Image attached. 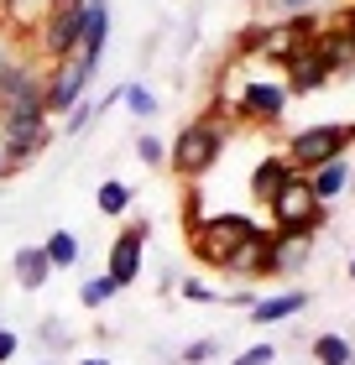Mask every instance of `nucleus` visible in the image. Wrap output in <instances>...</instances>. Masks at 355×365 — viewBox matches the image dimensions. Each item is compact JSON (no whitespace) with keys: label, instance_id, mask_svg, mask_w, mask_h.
<instances>
[{"label":"nucleus","instance_id":"obj_4","mask_svg":"<svg viewBox=\"0 0 355 365\" xmlns=\"http://www.w3.org/2000/svg\"><path fill=\"white\" fill-rule=\"evenodd\" d=\"M272 225L277 230H324L329 225V204H319L314 198V182H309V173H298L293 182H282V193L272 198Z\"/></svg>","mask_w":355,"mask_h":365},{"label":"nucleus","instance_id":"obj_32","mask_svg":"<svg viewBox=\"0 0 355 365\" xmlns=\"http://www.w3.org/2000/svg\"><path fill=\"white\" fill-rule=\"evenodd\" d=\"M79 365H110V360H105V355H84Z\"/></svg>","mask_w":355,"mask_h":365},{"label":"nucleus","instance_id":"obj_27","mask_svg":"<svg viewBox=\"0 0 355 365\" xmlns=\"http://www.w3.org/2000/svg\"><path fill=\"white\" fill-rule=\"evenodd\" d=\"M277 360V344H256V350H246V355H235L230 365H272Z\"/></svg>","mask_w":355,"mask_h":365},{"label":"nucleus","instance_id":"obj_20","mask_svg":"<svg viewBox=\"0 0 355 365\" xmlns=\"http://www.w3.org/2000/svg\"><path fill=\"white\" fill-rule=\"evenodd\" d=\"M350 350L355 344H345V334H319L314 339V360L319 365H350Z\"/></svg>","mask_w":355,"mask_h":365},{"label":"nucleus","instance_id":"obj_6","mask_svg":"<svg viewBox=\"0 0 355 365\" xmlns=\"http://www.w3.org/2000/svg\"><path fill=\"white\" fill-rule=\"evenodd\" d=\"M345 146H350L345 125H303V130L287 136V162H293L298 173H314V168H324V162L345 157Z\"/></svg>","mask_w":355,"mask_h":365},{"label":"nucleus","instance_id":"obj_1","mask_svg":"<svg viewBox=\"0 0 355 365\" xmlns=\"http://www.w3.org/2000/svg\"><path fill=\"white\" fill-rule=\"evenodd\" d=\"M219 152H225V125H219V115H199V120H189L173 136V146H167V168H173L178 178H204Z\"/></svg>","mask_w":355,"mask_h":365},{"label":"nucleus","instance_id":"obj_34","mask_svg":"<svg viewBox=\"0 0 355 365\" xmlns=\"http://www.w3.org/2000/svg\"><path fill=\"white\" fill-rule=\"evenodd\" d=\"M6 53H11V47H6V42H0V58H6Z\"/></svg>","mask_w":355,"mask_h":365},{"label":"nucleus","instance_id":"obj_13","mask_svg":"<svg viewBox=\"0 0 355 365\" xmlns=\"http://www.w3.org/2000/svg\"><path fill=\"white\" fill-rule=\"evenodd\" d=\"M309 182H314V198H319V204H334V198H345V193H350L355 168H350L345 157H334V162H324V168H314Z\"/></svg>","mask_w":355,"mask_h":365},{"label":"nucleus","instance_id":"obj_11","mask_svg":"<svg viewBox=\"0 0 355 365\" xmlns=\"http://www.w3.org/2000/svg\"><path fill=\"white\" fill-rule=\"evenodd\" d=\"M293 178H298V168L287 162V152L261 157L256 173H251V198H256V204H272V198L282 193V182H293Z\"/></svg>","mask_w":355,"mask_h":365},{"label":"nucleus","instance_id":"obj_2","mask_svg":"<svg viewBox=\"0 0 355 365\" xmlns=\"http://www.w3.org/2000/svg\"><path fill=\"white\" fill-rule=\"evenodd\" d=\"M261 235L256 225L246 220V214H209V220H194L189 225V251L204 261V267H219L225 272V261L235 256V245Z\"/></svg>","mask_w":355,"mask_h":365},{"label":"nucleus","instance_id":"obj_17","mask_svg":"<svg viewBox=\"0 0 355 365\" xmlns=\"http://www.w3.org/2000/svg\"><path fill=\"white\" fill-rule=\"evenodd\" d=\"M131 198H136V188H131V182H121V178H110V182H99L94 204H99V214H105V220H121V214L131 209Z\"/></svg>","mask_w":355,"mask_h":365},{"label":"nucleus","instance_id":"obj_23","mask_svg":"<svg viewBox=\"0 0 355 365\" xmlns=\"http://www.w3.org/2000/svg\"><path fill=\"white\" fill-rule=\"evenodd\" d=\"M136 157L146 162V168H167V141L146 130V136H136Z\"/></svg>","mask_w":355,"mask_h":365},{"label":"nucleus","instance_id":"obj_10","mask_svg":"<svg viewBox=\"0 0 355 365\" xmlns=\"http://www.w3.org/2000/svg\"><path fill=\"white\" fill-rule=\"evenodd\" d=\"M309 256H314V235H309V230H277V235L266 240V277L298 272Z\"/></svg>","mask_w":355,"mask_h":365},{"label":"nucleus","instance_id":"obj_30","mask_svg":"<svg viewBox=\"0 0 355 365\" xmlns=\"http://www.w3.org/2000/svg\"><path fill=\"white\" fill-rule=\"evenodd\" d=\"M340 31H345V37H350V47H355V6L345 11V21H340Z\"/></svg>","mask_w":355,"mask_h":365},{"label":"nucleus","instance_id":"obj_5","mask_svg":"<svg viewBox=\"0 0 355 365\" xmlns=\"http://www.w3.org/2000/svg\"><path fill=\"white\" fill-rule=\"evenodd\" d=\"M94 68H99V63L84 53V47H74L69 58H58L53 68H47V115H69L84 99V89H89Z\"/></svg>","mask_w":355,"mask_h":365},{"label":"nucleus","instance_id":"obj_26","mask_svg":"<svg viewBox=\"0 0 355 365\" xmlns=\"http://www.w3.org/2000/svg\"><path fill=\"white\" fill-rule=\"evenodd\" d=\"M214 355H219V339H194L178 360H183V365H204V360H214Z\"/></svg>","mask_w":355,"mask_h":365},{"label":"nucleus","instance_id":"obj_24","mask_svg":"<svg viewBox=\"0 0 355 365\" xmlns=\"http://www.w3.org/2000/svg\"><path fill=\"white\" fill-rule=\"evenodd\" d=\"M89 120H99V115H94V99H79V105L63 115V130H69V136H79V130L89 125Z\"/></svg>","mask_w":355,"mask_h":365},{"label":"nucleus","instance_id":"obj_22","mask_svg":"<svg viewBox=\"0 0 355 365\" xmlns=\"http://www.w3.org/2000/svg\"><path fill=\"white\" fill-rule=\"evenodd\" d=\"M121 105H126L131 115H141V120H151V115H157V94H151L146 84H126V94H121Z\"/></svg>","mask_w":355,"mask_h":365},{"label":"nucleus","instance_id":"obj_16","mask_svg":"<svg viewBox=\"0 0 355 365\" xmlns=\"http://www.w3.org/2000/svg\"><path fill=\"white\" fill-rule=\"evenodd\" d=\"M266 230L261 235H251V240H241L235 245V256L225 261V272H235V277H266Z\"/></svg>","mask_w":355,"mask_h":365},{"label":"nucleus","instance_id":"obj_25","mask_svg":"<svg viewBox=\"0 0 355 365\" xmlns=\"http://www.w3.org/2000/svg\"><path fill=\"white\" fill-rule=\"evenodd\" d=\"M37 339L47 344V350H63V344H69V324H58V319H42V324H37Z\"/></svg>","mask_w":355,"mask_h":365},{"label":"nucleus","instance_id":"obj_19","mask_svg":"<svg viewBox=\"0 0 355 365\" xmlns=\"http://www.w3.org/2000/svg\"><path fill=\"white\" fill-rule=\"evenodd\" d=\"M42 251H47V261H53V272H63V267L79 261V240L69 235V230H53V235L42 240Z\"/></svg>","mask_w":355,"mask_h":365},{"label":"nucleus","instance_id":"obj_21","mask_svg":"<svg viewBox=\"0 0 355 365\" xmlns=\"http://www.w3.org/2000/svg\"><path fill=\"white\" fill-rule=\"evenodd\" d=\"M115 292H121V287H115V277L99 272V277H89V282L79 287V303H84V308H99V303H110Z\"/></svg>","mask_w":355,"mask_h":365},{"label":"nucleus","instance_id":"obj_29","mask_svg":"<svg viewBox=\"0 0 355 365\" xmlns=\"http://www.w3.org/2000/svg\"><path fill=\"white\" fill-rule=\"evenodd\" d=\"M16 350H21V339H16V329H0V365H11Z\"/></svg>","mask_w":355,"mask_h":365},{"label":"nucleus","instance_id":"obj_35","mask_svg":"<svg viewBox=\"0 0 355 365\" xmlns=\"http://www.w3.org/2000/svg\"><path fill=\"white\" fill-rule=\"evenodd\" d=\"M350 282H355V261H350Z\"/></svg>","mask_w":355,"mask_h":365},{"label":"nucleus","instance_id":"obj_15","mask_svg":"<svg viewBox=\"0 0 355 365\" xmlns=\"http://www.w3.org/2000/svg\"><path fill=\"white\" fill-rule=\"evenodd\" d=\"M298 308H309V292L303 287H293V292H277V297H261L256 308H251V324H282V319H293Z\"/></svg>","mask_w":355,"mask_h":365},{"label":"nucleus","instance_id":"obj_14","mask_svg":"<svg viewBox=\"0 0 355 365\" xmlns=\"http://www.w3.org/2000/svg\"><path fill=\"white\" fill-rule=\"evenodd\" d=\"M105 42H110V0H89V16H84V53L94 63H105Z\"/></svg>","mask_w":355,"mask_h":365},{"label":"nucleus","instance_id":"obj_37","mask_svg":"<svg viewBox=\"0 0 355 365\" xmlns=\"http://www.w3.org/2000/svg\"><path fill=\"white\" fill-rule=\"evenodd\" d=\"M350 365H355V350H350Z\"/></svg>","mask_w":355,"mask_h":365},{"label":"nucleus","instance_id":"obj_31","mask_svg":"<svg viewBox=\"0 0 355 365\" xmlns=\"http://www.w3.org/2000/svg\"><path fill=\"white\" fill-rule=\"evenodd\" d=\"M277 6H282V11H293V16H298V11H309V6H314V0H277Z\"/></svg>","mask_w":355,"mask_h":365},{"label":"nucleus","instance_id":"obj_36","mask_svg":"<svg viewBox=\"0 0 355 365\" xmlns=\"http://www.w3.org/2000/svg\"><path fill=\"white\" fill-rule=\"evenodd\" d=\"M42 365H58V360H42Z\"/></svg>","mask_w":355,"mask_h":365},{"label":"nucleus","instance_id":"obj_8","mask_svg":"<svg viewBox=\"0 0 355 365\" xmlns=\"http://www.w3.org/2000/svg\"><path fill=\"white\" fill-rule=\"evenodd\" d=\"M47 141H53V125H47V115L0 120V157H6V173H21L31 157L47 152Z\"/></svg>","mask_w":355,"mask_h":365},{"label":"nucleus","instance_id":"obj_7","mask_svg":"<svg viewBox=\"0 0 355 365\" xmlns=\"http://www.w3.org/2000/svg\"><path fill=\"white\" fill-rule=\"evenodd\" d=\"M287 99H293V94H287L282 78H241L230 110L241 115V120H251V125H277L282 110H287Z\"/></svg>","mask_w":355,"mask_h":365},{"label":"nucleus","instance_id":"obj_3","mask_svg":"<svg viewBox=\"0 0 355 365\" xmlns=\"http://www.w3.org/2000/svg\"><path fill=\"white\" fill-rule=\"evenodd\" d=\"M84 16H89V0H53V6H47V16L37 21V53L47 63L69 58L84 42Z\"/></svg>","mask_w":355,"mask_h":365},{"label":"nucleus","instance_id":"obj_28","mask_svg":"<svg viewBox=\"0 0 355 365\" xmlns=\"http://www.w3.org/2000/svg\"><path fill=\"white\" fill-rule=\"evenodd\" d=\"M178 292H183V297H194V303H214V297H219L214 287H204V282H178Z\"/></svg>","mask_w":355,"mask_h":365},{"label":"nucleus","instance_id":"obj_18","mask_svg":"<svg viewBox=\"0 0 355 365\" xmlns=\"http://www.w3.org/2000/svg\"><path fill=\"white\" fill-rule=\"evenodd\" d=\"M47 6H53V0H0V16H6L11 26H26V31H37V21L47 16Z\"/></svg>","mask_w":355,"mask_h":365},{"label":"nucleus","instance_id":"obj_33","mask_svg":"<svg viewBox=\"0 0 355 365\" xmlns=\"http://www.w3.org/2000/svg\"><path fill=\"white\" fill-rule=\"evenodd\" d=\"M0 178H6V157H0Z\"/></svg>","mask_w":355,"mask_h":365},{"label":"nucleus","instance_id":"obj_9","mask_svg":"<svg viewBox=\"0 0 355 365\" xmlns=\"http://www.w3.org/2000/svg\"><path fill=\"white\" fill-rule=\"evenodd\" d=\"M146 235H151V225H126L121 235H115L110 245V261H105V272L115 277V287H136V277H141V251H146Z\"/></svg>","mask_w":355,"mask_h":365},{"label":"nucleus","instance_id":"obj_12","mask_svg":"<svg viewBox=\"0 0 355 365\" xmlns=\"http://www.w3.org/2000/svg\"><path fill=\"white\" fill-rule=\"evenodd\" d=\"M11 277H16V287H21V292H42L47 277H53V261H47L42 245H21V251L11 256Z\"/></svg>","mask_w":355,"mask_h":365}]
</instances>
